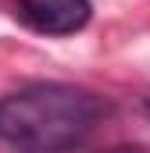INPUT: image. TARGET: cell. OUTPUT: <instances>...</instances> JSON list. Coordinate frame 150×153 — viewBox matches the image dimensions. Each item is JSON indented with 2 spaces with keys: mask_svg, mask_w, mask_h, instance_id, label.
I'll return each instance as SVG.
<instances>
[{
  "mask_svg": "<svg viewBox=\"0 0 150 153\" xmlns=\"http://www.w3.org/2000/svg\"><path fill=\"white\" fill-rule=\"evenodd\" d=\"M111 114V103L72 82H29L0 96V146L14 153L79 150Z\"/></svg>",
  "mask_w": 150,
  "mask_h": 153,
  "instance_id": "6da1fadb",
  "label": "cell"
},
{
  "mask_svg": "<svg viewBox=\"0 0 150 153\" xmlns=\"http://www.w3.org/2000/svg\"><path fill=\"white\" fill-rule=\"evenodd\" d=\"M14 14L39 36H75L93 18V0H14Z\"/></svg>",
  "mask_w": 150,
  "mask_h": 153,
  "instance_id": "7a4b0ae2",
  "label": "cell"
},
{
  "mask_svg": "<svg viewBox=\"0 0 150 153\" xmlns=\"http://www.w3.org/2000/svg\"><path fill=\"white\" fill-rule=\"evenodd\" d=\"M104 153H150V150H143V146H132V143H125V146H111V150H104Z\"/></svg>",
  "mask_w": 150,
  "mask_h": 153,
  "instance_id": "3957f363",
  "label": "cell"
}]
</instances>
